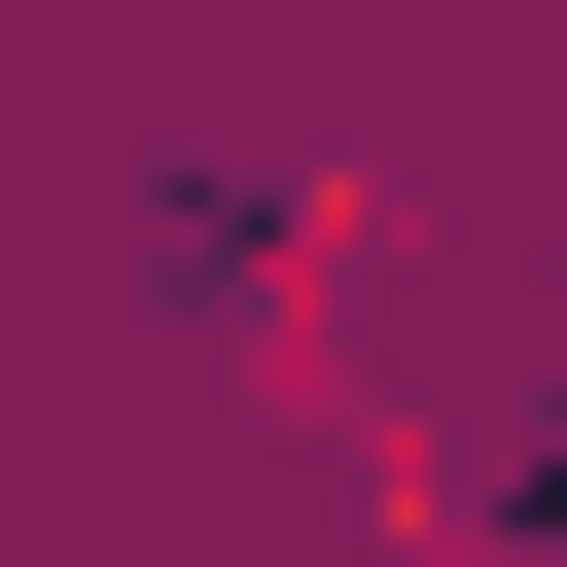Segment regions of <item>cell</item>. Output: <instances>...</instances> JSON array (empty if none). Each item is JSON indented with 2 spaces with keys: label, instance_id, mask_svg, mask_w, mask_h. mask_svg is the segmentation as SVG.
<instances>
[{
  "label": "cell",
  "instance_id": "obj_1",
  "mask_svg": "<svg viewBox=\"0 0 567 567\" xmlns=\"http://www.w3.org/2000/svg\"><path fill=\"white\" fill-rule=\"evenodd\" d=\"M496 532H532V567H567V354H532V425H496Z\"/></svg>",
  "mask_w": 567,
  "mask_h": 567
}]
</instances>
